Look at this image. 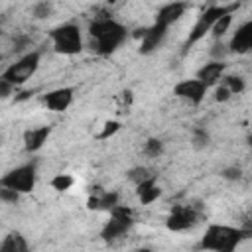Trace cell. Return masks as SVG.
<instances>
[{"instance_id":"10","label":"cell","mask_w":252,"mask_h":252,"mask_svg":"<svg viewBox=\"0 0 252 252\" xmlns=\"http://www.w3.org/2000/svg\"><path fill=\"white\" fill-rule=\"evenodd\" d=\"M73 94H75L73 87H59V89H53L43 94V104L53 112H63L71 106Z\"/></svg>"},{"instance_id":"5","label":"cell","mask_w":252,"mask_h":252,"mask_svg":"<svg viewBox=\"0 0 252 252\" xmlns=\"http://www.w3.org/2000/svg\"><path fill=\"white\" fill-rule=\"evenodd\" d=\"M39 59H41V53H39L37 49L24 53L20 59H16L14 63H10V65L4 69L2 79L10 81V83L16 85V87H18V85H24V83H26L28 79H32V75L37 71Z\"/></svg>"},{"instance_id":"26","label":"cell","mask_w":252,"mask_h":252,"mask_svg":"<svg viewBox=\"0 0 252 252\" xmlns=\"http://www.w3.org/2000/svg\"><path fill=\"white\" fill-rule=\"evenodd\" d=\"M71 185H73V177L69 173H59L51 179V187L55 191H67V189H71Z\"/></svg>"},{"instance_id":"28","label":"cell","mask_w":252,"mask_h":252,"mask_svg":"<svg viewBox=\"0 0 252 252\" xmlns=\"http://www.w3.org/2000/svg\"><path fill=\"white\" fill-rule=\"evenodd\" d=\"M220 177L226 181H240L242 179V169L238 165H228L220 171Z\"/></svg>"},{"instance_id":"22","label":"cell","mask_w":252,"mask_h":252,"mask_svg":"<svg viewBox=\"0 0 252 252\" xmlns=\"http://www.w3.org/2000/svg\"><path fill=\"white\" fill-rule=\"evenodd\" d=\"M154 173L146 167V165H136V167H132L128 173H126V177H128V181H132L134 185H138V183H142L144 179H148V177H152Z\"/></svg>"},{"instance_id":"2","label":"cell","mask_w":252,"mask_h":252,"mask_svg":"<svg viewBox=\"0 0 252 252\" xmlns=\"http://www.w3.org/2000/svg\"><path fill=\"white\" fill-rule=\"evenodd\" d=\"M244 230L226 226V224H209L199 248L203 250H215V252H232L242 240H244Z\"/></svg>"},{"instance_id":"14","label":"cell","mask_w":252,"mask_h":252,"mask_svg":"<svg viewBox=\"0 0 252 252\" xmlns=\"http://www.w3.org/2000/svg\"><path fill=\"white\" fill-rule=\"evenodd\" d=\"M185 10H187V4H185V2H179V0L169 2V4H165V6H161V8L158 10L156 22L169 28L171 24H175V22L185 14Z\"/></svg>"},{"instance_id":"31","label":"cell","mask_w":252,"mask_h":252,"mask_svg":"<svg viewBox=\"0 0 252 252\" xmlns=\"http://www.w3.org/2000/svg\"><path fill=\"white\" fill-rule=\"evenodd\" d=\"M230 96H232V93H230V89H228L224 83L215 89V100H217V102H226Z\"/></svg>"},{"instance_id":"16","label":"cell","mask_w":252,"mask_h":252,"mask_svg":"<svg viewBox=\"0 0 252 252\" xmlns=\"http://www.w3.org/2000/svg\"><path fill=\"white\" fill-rule=\"evenodd\" d=\"M136 195H138V199H140L142 205L154 203V201L161 195V189H159V185L156 183V175H152V177L144 179L142 183H138V185H136Z\"/></svg>"},{"instance_id":"21","label":"cell","mask_w":252,"mask_h":252,"mask_svg":"<svg viewBox=\"0 0 252 252\" xmlns=\"http://www.w3.org/2000/svg\"><path fill=\"white\" fill-rule=\"evenodd\" d=\"M230 24H232V14H224L222 18H219V20L215 22V26L211 28L213 37H215V39H220V37L226 33V30L230 28Z\"/></svg>"},{"instance_id":"33","label":"cell","mask_w":252,"mask_h":252,"mask_svg":"<svg viewBox=\"0 0 252 252\" xmlns=\"http://www.w3.org/2000/svg\"><path fill=\"white\" fill-rule=\"evenodd\" d=\"M32 94H33V91H26V93H22V94H20V96H16V100H18V102H20V100H24V98H30V96H32Z\"/></svg>"},{"instance_id":"20","label":"cell","mask_w":252,"mask_h":252,"mask_svg":"<svg viewBox=\"0 0 252 252\" xmlns=\"http://www.w3.org/2000/svg\"><path fill=\"white\" fill-rule=\"evenodd\" d=\"M211 144V136L205 128H195L193 134H191V146L195 150H205L207 146Z\"/></svg>"},{"instance_id":"12","label":"cell","mask_w":252,"mask_h":252,"mask_svg":"<svg viewBox=\"0 0 252 252\" xmlns=\"http://www.w3.org/2000/svg\"><path fill=\"white\" fill-rule=\"evenodd\" d=\"M132 224H134V219H132V217H112V215H110V220L102 226L100 236H102V240L112 242V240L124 236V234L132 228Z\"/></svg>"},{"instance_id":"24","label":"cell","mask_w":252,"mask_h":252,"mask_svg":"<svg viewBox=\"0 0 252 252\" xmlns=\"http://www.w3.org/2000/svg\"><path fill=\"white\" fill-rule=\"evenodd\" d=\"M98 197H100V209H106V211L116 207L118 199H120L116 191H98Z\"/></svg>"},{"instance_id":"18","label":"cell","mask_w":252,"mask_h":252,"mask_svg":"<svg viewBox=\"0 0 252 252\" xmlns=\"http://www.w3.org/2000/svg\"><path fill=\"white\" fill-rule=\"evenodd\" d=\"M163 152H165V146L159 138H148L146 140V144H144V156L146 158L154 159V158H159Z\"/></svg>"},{"instance_id":"17","label":"cell","mask_w":252,"mask_h":252,"mask_svg":"<svg viewBox=\"0 0 252 252\" xmlns=\"http://www.w3.org/2000/svg\"><path fill=\"white\" fill-rule=\"evenodd\" d=\"M30 244L20 232H10L0 242V252H28Z\"/></svg>"},{"instance_id":"23","label":"cell","mask_w":252,"mask_h":252,"mask_svg":"<svg viewBox=\"0 0 252 252\" xmlns=\"http://www.w3.org/2000/svg\"><path fill=\"white\" fill-rule=\"evenodd\" d=\"M222 83L230 89L232 94H240L246 89V83H244V79L240 75H226V77H222Z\"/></svg>"},{"instance_id":"34","label":"cell","mask_w":252,"mask_h":252,"mask_svg":"<svg viewBox=\"0 0 252 252\" xmlns=\"http://www.w3.org/2000/svg\"><path fill=\"white\" fill-rule=\"evenodd\" d=\"M122 94H124V102H128V104H130V102H132V91H124Z\"/></svg>"},{"instance_id":"7","label":"cell","mask_w":252,"mask_h":252,"mask_svg":"<svg viewBox=\"0 0 252 252\" xmlns=\"http://www.w3.org/2000/svg\"><path fill=\"white\" fill-rule=\"evenodd\" d=\"M199 213L191 207V205H175L165 220V226L173 232H181V230H189L197 224L199 220Z\"/></svg>"},{"instance_id":"25","label":"cell","mask_w":252,"mask_h":252,"mask_svg":"<svg viewBox=\"0 0 252 252\" xmlns=\"http://www.w3.org/2000/svg\"><path fill=\"white\" fill-rule=\"evenodd\" d=\"M211 57L215 59V61H224V57L230 53V49H228V43H222L220 39H217L213 45H211Z\"/></svg>"},{"instance_id":"29","label":"cell","mask_w":252,"mask_h":252,"mask_svg":"<svg viewBox=\"0 0 252 252\" xmlns=\"http://www.w3.org/2000/svg\"><path fill=\"white\" fill-rule=\"evenodd\" d=\"M118 130H120V122H118V120H108V122L104 124V128H102V132L98 134V138H100V140H108V138L114 136Z\"/></svg>"},{"instance_id":"3","label":"cell","mask_w":252,"mask_h":252,"mask_svg":"<svg viewBox=\"0 0 252 252\" xmlns=\"http://www.w3.org/2000/svg\"><path fill=\"white\" fill-rule=\"evenodd\" d=\"M240 8V2H232V4H228V6H211V8H207L201 16H199V20L195 22V26L191 28V32H189V35H187V39H185V43H183V49H181V53L185 55L199 39H203L209 32H211V28L215 26V22L219 20V18H222L224 14H232L234 10H238Z\"/></svg>"},{"instance_id":"1","label":"cell","mask_w":252,"mask_h":252,"mask_svg":"<svg viewBox=\"0 0 252 252\" xmlns=\"http://www.w3.org/2000/svg\"><path fill=\"white\" fill-rule=\"evenodd\" d=\"M126 35H128V30L112 18H96L89 24L91 47L98 55L114 53L126 41Z\"/></svg>"},{"instance_id":"13","label":"cell","mask_w":252,"mask_h":252,"mask_svg":"<svg viewBox=\"0 0 252 252\" xmlns=\"http://www.w3.org/2000/svg\"><path fill=\"white\" fill-rule=\"evenodd\" d=\"M224 69H226V63L224 61H209V63H205L199 71H197V79L201 81V83H205L207 87H213V85H217L219 83V79H222L224 77Z\"/></svg>"},{"instance_id":"30","label":"cell","mask_w":252,"mask_h":252,"mask_svg":"<svg viewBox=\"0 0 252 252\" xmlns=\"http://www.w3.org/2000/svg\"><path fill=\"white\" fill-rule=\"evenodd\" d=\"M2 189H0V199L4 201V203H18V199H20V191H16V189H12V187H4V185H0Z\"/></svg>"},{"instance_id":"9","label":"cell","mask_w":252,"mask_h":252,"mask_svg":"<svg viewBox=\"0 0 252 252\" xmlns=\"http://www.w3.org/2000/svg\"><path fill=\"white\" fill-rule=\"evenodd\" d=\"M228 49L230 53H236V55H246L252 51V20L236 28V32L228 41Z\"/></svg>"},{"instance_id":"4","label":"cell","mask_w":252,"mask_h":252,"mask_svg":"<svg viewBox=\"0 0 252 252\" xmlns=\"http://www.w3.org/2000/svg\"><path fill=\"white\" fill-rule=\"evenodd\" d=\"M53 51L59 55H77L83 49V37L77 24H63L49 32Z\"/></svg>"},{"instance_id":"27","label":"cell","mask_w":252,"mask_h":252,"mask_svg":"<svg viewBox=\"0 0 252 252\" xmlns=\"http://www.w3.org/2000/svg\"><path fill=\"white\" fill-rule=\"evenodd\" d=\"M30 45H32V37H30L28 33H18V35L14 37V41H12V51H14V53H22V51H26Z\"/></svg>"},{"instance_id":"19","label":"cell","mask_w":252,"mask_h":252,"mask_svg":"<svg viewBox=\"0 0 252 252\" xmlns=\"http://www.w3.org/2000/svg\"><path fill=\"white\" fill-rule=\"evenodd\" d=\"M53 14V4L49 0H39L32 6V16L35 20H47Z\"/></svg>"},{"instance_id":"8","label":"cell","mask_w":252,"mask_h":252,"mask_svg":"<svg viewBox=\"0 0 252 252\" xmlns=\"http://www.w3.org/2000/svg\"><path fill=\"white\" fill-rule=\"evenodd\" d=\"M207 85L201 83L197 77L195 79H185V81H179L175 87H173V94L181 100H187L189 104H201L205 94H207Z\"/></svg>"},{"instance_id":"6","label":"cell","mask_w":252,"mask_h":252,"mask_svg":"<svg viewBox=\"0 0 252 252\" xmlns=\"http://www.w3.org/2000/svg\"><path fill=\"white\" fill-rule=\"evenodd\" d=\"M35 177H37L35 163H24V165H18V167L10 169L6 175H2L0 185L12 187L20 193H30L35 187Z\"/></svg>"},{"instance_id":"32","label":"cell","mask_w":252,"mask_h":252,"mask_svg":"<svg viewBox=\"0 0 252 252\" xmlns=\"http://www.w3.org/2000/svg\"><path fill=\"white\" fill-rule=\"evenodd\" d=\"M14 89H16V85H12L10 81H6V79L0 77V96H2V98H8Z\"/></svg>"},{"instance_id":"35","label":"cell","mask_w":252,"mask_h":252,"mask_svg":"<svg viewBox=\"0 0 252 252\" xmlns=\"http://www.w3.org/2000/svg\"><path fill=\"white\" fill-rule=\"evenodd\" d=\"M248 146H250V150H252V136H248Z\"/></svg>"},{"instance_id":"11","label":"cell","mask_w":252,"mask_h":252,"mask_svg":"<svg viewBox=\"0 0 252 252\" xmlns=\"http://www.w3.org/2000/svg\"><path fill=\"white\" fill-rule=\"evenodd\" d=\"M165 33H167V26L154 22L150 28H146V33H144V37L140 39V47H138V51H140L142 55H150V53H154V51L161 45Z\"/></svg>"},{"instance_id":"15","label":"cell","mask_w":252,"mask_h":252,"mask_svg":"<svg viewBox=\"0 0 252 252\" xmlns=\"http://www.w3.org/2000/svg\"><path fill=\"white\" fill-rule=\"evenodd\" d=\"M49 134H51V126H37V128L26 130L24 132V148H26V152H30V154L37 152L47 142Z\"/></svg>"}]
</instances>
